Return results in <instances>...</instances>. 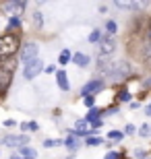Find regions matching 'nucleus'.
I'll use <instances>...</instances> for the list:
<instances>
[{"label": "nucleus", "mask_w": 151, "mask_h": 159, "mask_svg": "<svg viewBox=\"0 0 151 159\" xmlns=\"http://www.w3.org/2000/svg\"><path fill=\"white\" fill-rule=\"evenodd\" d=\"M21 157L23 159H35L37 157V151L31 147H21Z\"/></svg>", "instance_id": "nucleus-9"}, {"label": "nucleus", "mask_w": 151, "mask_h": 159, "mask_svg": "<svg viewBox=\"0 0 151 159\" xmlns=\"http://www.w3.org/2000/svg\"><path fill=\"white\" fill-rule=\"evenodd\" d=\"M145 112H147V114H149V116H151V106H149V107H147V110H145Z\"/></svg>", "instance_id": "nucleus-29"}, {"label": "nucleus", "mask_w": 151, "mask_h": 159, "mask_svg": "<svg viewBox=\"0 0 151 159\" xmlns=\"http://www.w3.org/2000/svg\"><path fill=\"white\" fill-rule=\"evenodd\" d=\"M58 62L60 64H66V62H70V52L68 50H62V52H60V56H58Z\"/></svg>", "instance_id": "nucleus-11"}, {"label": "nucleus", "mask_w": 151, "mask_h": 159, "mask_svg": "<svg viewBox=\"0 0 151 159\" xmlns=\"http://www.w3.org/2000/svg\"><path fill=\"white\" fill-rule=\"evenodd\" d=\"M106 159H120V155H118V153H114V151H110V153L106 155Z\"/></svg>", "instance_id": "nucleus-24"}, {"label": "nucleus", "mask_w": 151, "mask_h": 159, "mask_svg": "<svg viewBox=\"0 0 151 159\" xmlns=\"http://www.w3.org/2000/svg\"><path fill=\"white\" fill-rule=\"evenodd\" d=\"M85 120H91V122L99 120V110H91V112L87 114V118H85Z\"/></svg>", "instance_id": "nucleus-18"}, {"label": "nucleus", "mask_w": 151, "mask_h": 159, "mask_svg": "<svg viewBox=\"0 0 151 159\" xmlns=\"http://www.w3.org/2000/svg\"><path fill=\"white\" fill-rule=\"evenodd\" d=\"M106 29H108V33H116V23L114 21H108L106 23Z\"/></svg>", "instance_id": "nucleus-20"}, {"label": "nucleus", "mask_w": 151, "mask_h": 159, "mask_svg": "<svg viewBox=\"0 0 151 159\" xmlns=\"http://www.w3.org/2000/svg\"><path fill=\"white\" fill-rule=\"evenodd\" d=\"M139 132H141V136H149V134H151V126H149V124H145V126H143Z\"/></svg>", "instance_id": "nucleus-21"}, {"label": "nucleus", "mask_w": 151, "mask_h": 159, "mask_svg": "<svg viewBox=\"0 0 151 159\" xmlns=\"http://www.w3.org/2000/svg\"><path fill=\"white\" fill-rule=\"evenodd\" d=\"M64 145H66L68 149H77V139L75 136H68V139L64 141Z\"/></svg>", "instance_id": "nucleus-19"}, {"label": "nucleus", "mask_w": 151, "mask_h": 159, "mask_svg": "<svg viewBox=\"0 0 151 159\" xmlns=\"http://www.w3.org/2000/svg\"><path fill=\"white\" fill-rule=\"evenodd\" d=\"M116 6H120V8H139V2H122V0H118Z\"/></svg>", "instance_id": "nucleus-12"}, {"label": "nucleus", "mask_w": 151, "mask_h": 159, "mask_svg": "<svg viewBox=\"0 0 151 159\" xmlns=\"http://www.w3.org/2000/svg\"><path fill=\"white\" fill-rule=\"evenodd\" d=\"M25 143H29V139L25 134H8L4 136V145H8V147H27Z\"/></svg>", "instance_id": "nucleus-4"}, {"label": "nucleus", "mask_w": 151, "mask_h": 159, "mask_svg": "<svg viewBox=\"0 0 151 159\" xmlns=\"http://www.w3.org/2000/svg\"><path fill=\"white\" fill-rule=\"evenodd\" d=\"M108 136H110V139H114V141H120V139H122V132H118V130H112Z\"/></svg>", "instance_id": "nucleus-22"}, {"label": "nucleus", "mask_w": 151, "mask_h": 159, "mask_svg": "<svg viewBox=\"0 0 151 159\" xmlns=\"http://www.w3.org/2000/svg\"><path fill=\"white\" fill-rule=\"evenodd\" d=\"M56 83H58V87L62 89V91H68V89H70L68 79H66V72H64V70H58V72H56Z\"/></svg>", "instance_id": "nucleus-7"}, {"label": "nucleus", "mask_w": 151, "mask_h": 159, "mask_svg": "<svg viewBox=\"0 0 151 159\" xmlns=\"http://www.w3.org/2000/svg\"><path fill=\"white\" fill-rule=\"evenodd\" d=\"M58 145H64V143L58 141V139H46L44 141V147H58Z\"/></svg>", "instance_id": "nucleus-13"}, {"label": "nucleus", "mask_w": 151, "mask_h": 159, "mask_svg": "<svg viewBox=\"0 0 151 159\" xmlns=\"http://www.w3.org/2000/svg\"><path fill=\"white\" fill-rule=\"evenodd\" d=\"M19 52V37L12 33L0 35V58H11L12 54Z\"/></svg>", "instance_id": "nucleus-1"}, {"label": "nucleus", "mask_w": 151, "mask_h": 159, "mask_svg": "<svg viewBox=\"0 0 151 159\" xmlns=\"http://www.w3.org/2000/svg\"><path fill=\"white\" fill-rule=\"evenodd\" d=\"M21 27V21H19L17 17H12L11 21H8V29H19Z\"/></svg>", "instance_id": "nucleus-17"}, {"label": "nucleus", "mask_w": 151, "mask_h": 159, "mask_svg": "<svg viewBox=\"0 0 151 159\" xmlns=\"http://www.w3.org/2000/svg\"><path fill=\"white\" fill-rule=\"evenodd\" d=\"M114 50H116V41L112 39V37H106V39L99 41V54L101 56H110Z\"/></svg>", "instance_id": "nucleus-6"}, {"label": "nucleus", "mask_w": 151, "mask_h": 159, "mask_svg": "<svg viewBox=\"0 0 151 159\" xmlns=\"http://www.w3.org/2000/svg\"><path fill=\"white\" fill-rule=\"evenodd\" d=\"M101 87H104V81H101V79H97V81H89L87 85H85V87L81 89V95H83V97H89L91 93L99 91Z\"/></svg>", "instance_id": "nucleus-5"}, {"label": "nucleus", "mask_w": 151, "mask_h": 159, "mask_svg": "<svg viewBox=\"0 0 151 159\" xmlns=\"http://www.w3.org/2000/svg\"><path fill=\"white\" fill-rule=\"evenodd\" d=\"M21 128H23V130H31V132H35V130H37V122H25V124H21Z\"/></svg>", "instance_id": "nucleus-14"}, {"label": "nucleus", "mask_w": 151, "mask_h": 159, "mask_svg": "<svg viewBox=\"0 0 151 159\" xmlns=\"http://www.w3.org/2000/svg\"><path fill=\"white\" fill-rule=\"evenodd\" d=\"M37 58V43H25V48L21 50V62L29 64Z\"/></svg>", "instance_id": "nucleus-3"}, {"label": "nucleus", "mask_w": 151, "mask_h": 159, "mask_svg": "<svg viewBox=\"0 0 151 159\" xmlns=\"http://www.w3.org/2000/svg\"><path fill=\"white\" fill-rule=\"evenodd\" d=\"M133 132H134V126H133V124H128V126H126V134H133Z\"/></svg>", "instance_id": "nucleus-27"}, {"label": "nucleus", "mask_w": 151, "mask_h": 159, "mask_svg": "<svg viewBox=\"0 0 151 159\" xmlns=\"http://www.w3.org/2000/svg\"><path fill=\"white\" fill-rule=\"evenodd\" d=\"M85 106L93 107V97H91V95H89V97H85Z\"/></svg>", "instance_id": "nucleus-26"}, {"label": "nucleus", "mask_w": 151, "mask_h": 159, "mask_svg": "<svg viewBox=\"0 0 151 159\" xmlns=\"http://www.w3.org/2000/svg\"><path fill=\"white\" fill-rule=\"evenodd\" d=\"M25 8V2H8L6 4V11L8 12H21Z\"/></svg>", "instance_id": "nucleus-10"}, {"label": "nucleus", "mask_w": 151, "mask_h": 159, "mask_svg": "<svg viewBox=\"0 0 151 159\" xmlns=\"http://www.w3.org/2000/svg\"><path fill=\"white\" fill-rule=\"evenodd\" d=\"M87 145H89V147H97V145H101V139H99V136H89Z\"/></svg>", "instance_id": "nucleus-15"}, {"label": "nucleus", "mask_w": 151, "mask_h": 159, "mask_svg": "<svg viewBox=\"0 0 151 159\" xmlns=\"http://www.w3.org/2000/svg\"><path fill=\"white\" fill-rule=\"evenodd\" d=\"M41 68H44V62H41L40 58H35L33 62H29V64H25V70H23L25 79H27V81L35 79V77H37V75L41 72Z\"/></svg>", "instance_id": "nucleus-2"}, {"label": "nucleus", "mask_w": 151, "mask_h": 159, "mask_svg": "<svg viewBox=\"0 0 151 159\" xmlns=\"http://www.w3.org/2000/svg\"><path fill=\"white\" fill-rule=\"evenodd\" d=\"M99 39H101V33H99L97 29L89 33V41H91V43H95V41H99Z\"/></svg>", "instance_id": "nucleus-16"}, {"label": "nucleus", "mask_w": 151, "mask_h": 159, "mask_svg": "<svg viewBox=\"0 0 151 159\" xmlns=\"http://www.w3.org/2000/svg\"><path fill=\"white\" fill-rule=\"evenodd\" d=\"M4 126H17V122H15V120H6Z\"/></svg>", "instance_id": "nucleus-28"}, {"label": "nucleus", "mask_w": 151, "mask_h": 159, "mask_svg": "<svg viewBox=\"0 0 151 159\" xmlns=\"http://www.w3.org/2000/svg\"><path fill=\"white\" fill-rule=\"evenodd\" d=\"M149 27H151V23H149Z\"/></svg>", "instance_id": "nucleus-30"}, {"label": "nucleus", "mask_w": 151, "mask_h": 159, "mask_svg": "<svg viewBox=\"0 0 151 159\" xmlns=\"http://www.w3.org/2000/svg\"><path fill=\"white\" fill-rule=\"evenodd\" d=\"M33 19H35V27H41V12H35Z\"/></svg>", "instance_id": "nucleus-23"}, {"label": "nucleus", "mask_w": 151, "mask_h": 159, "mask_svg": "<svg viewBox=\"0 0 151 159\" xmlns=\"http://www.w3.org/2000/svg\"><path fill=\"white\" fill-rule=\"evenodd\" d=\"M120 99H122V101H128V99H130V93H126V91H122V93H120Z\"/></svg>", "instance_id": "nucleus-25"}, {"label": "nucleus", "mask_w": 151, "mask_h": 159, "mask_svg": "<svg viewBox=\"0 0 151 159\" xmlns=\"http://www.w3.org/2000/svg\"><path fill=\"white\" fill-rule=\"evenodd\" d=\"M73 62H75L77 66H81V68H85V66L89 64V56H85V54H79V52H77L75 56H73Z\"/></svg>", "instance_id": "nucleus-8"}]
</instances>
